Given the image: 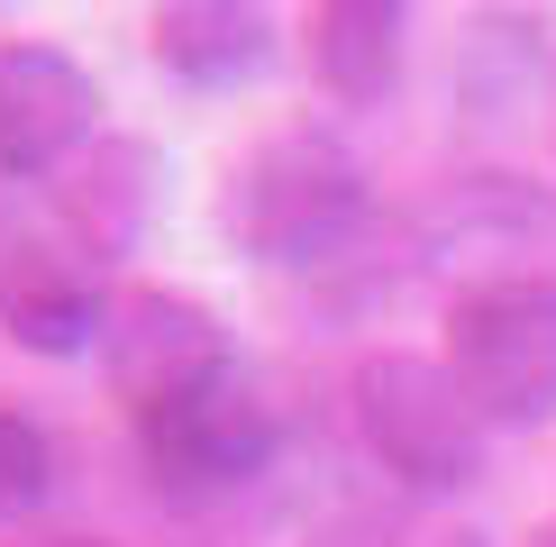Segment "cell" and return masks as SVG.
Here are the masks:
<instances>
[{
  "instance_id": "cell-2",
  "label": "cell",
  "mask_w": 556,
  "mask_h": 547,
  "mask_svg": "<svg viewBox=\"0 0 556 547\" xmlns=\"http://www.w3.org/2000/svg\"><path fill=\"white\" fill-rule=\"evenodd\" d=\"M346 420H356V447L375 456L383 484H402L420 501L475 493L483 466H493V429H483V410L438 356H402V347L365 356L356 383H346Z\"/></svg>"
},
{
  "instance_id": "cell-12",
  "label": "cell",
  "mask_w": 556,
  "mask_h": 547,
  "mask_svg": "<svg viewBox=\"0 0 556 547\" xmlns=\"http://www.w3.org/2000/svg\"><path fill=\"white\" fill-rule=\"evenodd\" d=\"M55 501V438H46V420L0 402V520H28Z\"/></svg>"
},
{
  "instance_id": "cell-4",
  "label": "cell",
  "mask_w": 556,
  "mask_h": 547,
  "mask_svg": "<svg viewBox=\"0 0 556 547\" xmlns=\"http://www.w3.org/2000/svg\"><path fill=\"white\" fill-rule=\"evenodd\" d=\"M483 429H547L556 420V274H511L447 302V347H438Z\"/></svg>"
},
{
  "instance_id": "cell-9",
  "label": "cell",
  "mask_w": 556,
  "mask_h": 547,
  "mask_svg": "<svg viewBox=\"0 0 556 547\" xmlns=\"http://www.w3.org/2000/svg\"><path fill=\"white\" fill-rule=\"evenodd\" d=\"M147 55L182 91H247V82L274 74L283 28H274V10H256V0H165L147 18Z\"/></svg>"
},
{
  "instance_id": "cell-6",
  "label": "cell",
  "mask_w": 556,
  "mask_h": 547,
  "mask_svg": "<svg viewBox=\"0 0 556 547\" xmlns=\"http://www.w3.org/2000/svg\"><path fill=\"white\" fill-rule=\"evenodd\" d=\"M101 147V82L46 37H0V182H55Z\"/></svg>"
},
{
  "instance_id": "cell-5",
  "label": "cell",
  "mask_w": 556,
  "mask_h": 547,
  "mask_svg": "<svg viewBox=\"0 0 556 547\" xmlns=\"http://www.w3.org/2000/svg\"><path fill=\"white\" fill-rule=\"evenodd\" d=\"M410 265L456 274V292L511 283V274H547L556 256V201L520 174H447L402 228Z\"/></svg>"
},
{
  "instance_id": "cell-10",
  "label": "cell",
  "mask_w": 556,
  "mask_h": 547,
  "mask_svg": "<svg viewBox=\"0 0 556 547\" xmlns=\"http://www.w3.org/2000/svg\"><path fill=\"white\" fill-rule=\"evenodd\" d=\"M155 219V147L137 137H101L74 174H55V246H74L83 265L137 256Z\"/></svg>"
},
{
  "instance_id": "cell-3",
  "label": "cell",
  "mask_w": 556,
  "mask_h": 547,
  "mask_svg": "<svg viewBox=\"0 0 556 547\" xmlns=\"http://www.w3.org/2000/svg\"><path fill=\"white\" fill-rule=\"evenodd\" d=\"M128 429H137L147 484L182 501V511H219V501L256 493L274 474V456H283V410L265 402V383L247 365H228L219 383H201V393H182L165 410H137Z\"/></svg>"
},
{
  "instance_id": "cell-8",
  "label": "cell",
  "mask_w": 556,
  "mask_h": 547,
  "mask_svg": "<svg viewBox=\"0 0 556 547\" xmlns=\"http://www.w3.org/2000/svg\"><path fill=\"white\" fill-rule=\"evenodd\" d=\"M110 310H119V292H110L101 265H83L74 246H55V238H10L0 246V329L28 356H46V365L101 356Z\"/></svg>"
},
{
  "instance_id": "cell-1",
  "label": "cell",
  "mask_w": 556,
  "mask_h": 547,
  "mask_svg": "<svg viewBox=\"0 0 556 547\" xmlns=\"http://www.w3.org/2000/svg\"><path fill=\"white\" fill-rule=\"evenodd\" d=\"M219 228L265 274H338L375 228V174L319 119H283L228 165Z\"/></svg>"
},
{
  "instance_id": "cell-15",
  "label": "cell",
  "mask_w": 556,
  "mask_h": 547,
  "mask_svg": "<svg viewBox=\"0 0 556 547\" xmlns=\"http://www.w3.org/2000/svg\"><path fill=\"white\" fill-rule=\"evenodd\" d=\"M529 547H556V520H547V530H539V538H529Z\"/></svg>"
},
{
  "instance_id": "cell-13",
  "label": "cell",
  "mask_w": 556,
  "mask_h": 547,
  "mask_svg": "<svg viewBox=\"0 0 556 547\" xmlns=\"http://www.w3.org/2000/svg\"><path fill=\"white\" fill-rule=\"evenodd\" d=\"M429 547H493V538H483V530H456V538H429Z\"/></svg>"
},
{
  "instance_id": "cell-11",
  "label": "cell",
  "mask_w": 556,
  "mask_h": 547,
  "mask_svg": "<svg viewBox=\"0 0 556 547\" xmlns=\"http://www.w3.org/2000/svg\"><path fill=\"white\" fill-rule=\"evenodd\" d=\"M301 46H311V82L338 110H383L410 64V10L402 0H319L301 18Z\"/></svg>"
},
{
  "instance_id": "cell-14",
  "label": "cell",
  "mask_w": 556,
  "mask_h": 547,
  "mask_svg": "<svg viewBox=\"0 0 556 547\" xmlns=\"http://www.w3.org/2000/svg\"><path fill=\"white\" fill-rule=\"evenodd\" d=\"M37 547H110V538H37Z\"/></svg>"
},
{
  "instance_id": "cell-7",
  "label": "cell",
  "mask_w": 556,
  "mask_h": 547,
  "mask_svg": "<svg viewBox=\"0 0 556 547\" xmlns=\"http://www.w3.org/2000/svg\"><path fill=\"white\" fill-rule=\"evenodd\" d=\"M228 365H238V347H228L219 310L192 302V292H165V283H137L119 292V310H110V338H101V374L110 393L137 410H165L182 393H201V383H219Z\"/></svg>"
}]
</instances>
